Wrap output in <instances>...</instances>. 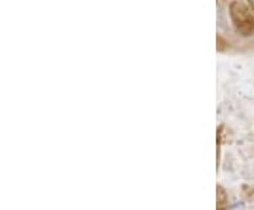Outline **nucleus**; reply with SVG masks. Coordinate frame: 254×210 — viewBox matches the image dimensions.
<instances>
[{"label":"nucleus","instance_id":"f257e3e1","mask_svg":"<svg viewBox=\"0 0 254 210\" xmlns=\"http://www.w3.org/2000/svg\"><path fill=\"white\" fill-rule=\"evenodd\" d=\"M250 1H252V4H254V0H250Z\"/></svg>","mask_w":254,"mask_h":210}]
</instances>
